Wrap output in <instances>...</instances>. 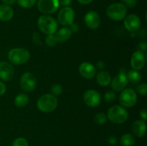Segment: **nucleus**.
Here are the masks:
<instances>
[{
    "instance_id": "obj_4",
    "label": "nucleus",
    "mask_w": 147,
    "mask_h": 146,
    "mask_svg": "<svg viewBox=\"0 0 147 146\" xmlns=\"http://www.w3.org/2000/svg\"><path fill=\"white\" fill-rule=\"evenodd\" d=\"M127 8L122 3H113L106 9L108 17L114 21H121L126 17Z\"/></svg>"
},
{
    "instance_id": "obj_29",
    "label": "nucleus",
    "mask_w": 147,
    "mask_h": 146,
    "mask_svg": "<svg viewBox=\"0 0 147 146\" xmlns=\"http://www.w3.org/2000/svg\"><path fill=\"white\" fill-rule=\"evenodd\" d=\"M116 94L111 91L107 92L104 94V100L107 102H111L116 99Z\"/></svg>"
},
{
    "instance_id": "obj_15",
    "label": "nucleus",
    "mask_w": 147,
    "mask_h": 146,
    "mask_svg": "<svg viewBox=\"0 0 147 146\" xmlns=\"http://www.w3.org/2000/svg\"><path fill=\"white\" fill-rule=\"evenodd\" d=\"M14 74V68L10 63L0 62V79L4 81H9L12 79Z\"/></svg>"
},
{
    "instance_id": "obj_18",
    "label": "nucleus",
    "mask_w": 147,
    "mask_h": 146,
    "mask_svg": "<svg viewBox=\"0 0 147 146\" xmlns=\"http://www.w3.org/2000/svg\"><path fill=\"white\" fill-rule=\"evenodd\" d=\"M14 16V10L7 4H0V21H7L11 19Z\"/></svg>"
},
{
    "instance_id": "obj_19",
    "label": "nucleus",
    "mask_w": 147,
    "mask_h": 146,
    "mask_svg": "<svg viewBox=\"0 0 147 146\" xmlns=\"http://www.w3.org/2000/svg\"><path fill=\"white\" fill-rule=\"evenodd\" d=\"M72 31L68 27H63L56 32L55 37L57 42H64L67 41L72 36Z\"/></svg>"
},
{
    "instance_id": "obj_8",
    "label": "nucleus",
    "mask_w": 147,
    "mask_h": 146,
    "mask_svg": "<svg viewBox=\"0 0 147 146\" xmlns=\"http://www.w3.org/2000/svg\"><path fill=\"white\" fill-rule=\"evenodd\" d=\"M75 11L71 7H65L60 10L57 21L63 26H70L74 21Z\"/></svg>"
},
{
    "instance_id": "obj_37",
    "label": "nucleus",
    "mask_w": 147,
    "mask_h": 146,
    "mask_svg": "<svg viewBox=\"0 0 147 146\" xmlns=\"http://www.w3.org/2000/svg\"><path fill=\"white\" fill-rule=\"evenodd\" d=\"M6 90H7L6 85L2 82L0 81V96L3 95V94L6 92Z\"/></svg>"
},
{
    "instance_id": "obj_7",
    "label": "nucleus",
    "mask_w": 147,
    "mask_h": 146,
    "mask_svg": "<svg viewBox=\"0 0 147 146\" xmlns=\"http://www.w3.org/2000/svg\"><path fill=\"white\" fill-rule=\"evenodd\" d=\"M37 2L39 11L47 15L54 14L60 7L58 0H38Z\"/></svg>"
},
{
    "instance_id": "obj_30",
    "label": "nucleus",
    "mask_w": 147,
    "mask_h": 146,
    "mask_svg": "<svg viewBox=\"0 0 147 146\" xmlns=\"http://www.w3.org/2000/svg\"><path fill=\"white\" fill-rule=\"evenodd\" d=\"M136 91L140 94L145 96L147 93V86L146 83H142L136 86Z\"/></svg>"
},
{
    "instance_id": "obj_40",
    "label": "nucleus",
    "mask_w": 147,
    "mask_h": 146,
    "mask_svg": "<svg viewBox=\"0 0 147 146\" xmlns=\"http://www.w3.org/2000/svg\"><path fill=\"white\" fill-rule=\"evenodd\" d=\"M3 1V3L7 5H11V4H14V3L17 1V0H1Z\"/></svg>"
},
{
    "instance_id": "obj_23",
    "label": "nucleus",
    "mask_w": 147,
    "mask_h": 146,
    "mask_svg": "<svg viewBox=\"0 0 147 146\" xmlns=\"http://www.w3.org/2000/svg\"><path fill=\"white\" fill-rule=\"evenodd\" d=\"M127 76V80L132 84H137L142 80V76L140 73L136 70H130L126 74Z\"/></svg>"
},
{
    "instance_id": "obj_35",
    "label": "nucleus",
    "mask_w": 147,
    "mask_h": 146,
    "mask_svg": "<svg viewBox=\"0 0 147 146\" xmlns=\"http://www.w3.org/2000/svg\"><path fill=\"white\" fill-rule=\"evenodd\" d=\"M60 5L63 7H69L71 4L72 0H58Z\"/></svg>"
},
{
    "instance_id": "obj_14",
    "label": "nucleus",
    "mask_w": 147,
    "mask_h": 146,
    "mask_svg": "<svg viewBox=\"0 0 147 146\" xmlns=\"http://www.w3.org/2000/svg\"><path fill=\"white\" fill-rule=\"evenodd\" d=\"M79 72L83 78L86 80H90L96 75V70L94 65L91 63L84 62L81 63L79 67Z\"/></svg>"
},
{
    "instance_id": "obj_33",
    "label": "nucleus",
    "mask_w": 147,
    "mask_h": 146,
    "mask_svg": "<svg viewBox=\"0 0 147 146\" xmlns=\"http://www.w3.org/2000/svg\"><path fill=\"white\" fill-rule=\"evenodd\" d=\"M32 40L34 42V43H35L36 44H41V40H40V37L37 32H34L33 34L32 37Z\"/></svg>"
},
{
    "instance_id": "obj_28",
    "label": "nucleus",
    "mask_w": 147,
    "mask_h": 146,
    "mask_svg": "<svg viewBox=\"0 0 147 146\" xmlns=\"http://www.w3.org/2000/svg\"><path fill=\"white\" fill-rule=\"evenodd\" d=\"M45 42L47 45L49 46V47H54L55 45H56L57 41L56 40L55 36L51 34V35H47V37H46Z\"/></svg>"
},
{
    "instance_id": "obj_6",
    "label": "nucleus",
    "mask_w": 147,
    "mask_h": 146,
    "mask_svg": "<svg viewBox=\"0 0 147 146\" xmlns=\"http://www.w3.org/2000/svg\"><path fill=\"white\" fill-rule=\"evenodd\" d=\"M119 102L122 107H131L136 104L137 94L132 89H125L121 92L119 96Z\"/></svg>"
},
{
    "instance_id": "obj_13",
    "label": "nucleus",
    "mask_w": 147,
    "mask_h": 146,
    "mask_svg": "<svg viewBox=\"0 0 147 146\" xmlns=\"http://www.w3.org/2000/svg\"><path fill=\"white\" fill-rule=\"evenodd\" d=\"M141 19L136 14H129L125 17L124 26L126 29L131 32L138 31L141 27Z\"/></svg>"
},
{
    "instance_id": "obj_39",
    "label": "nucleus",
    "mask_w": 147,
    "mask_h": 146,
    "mask_svg": "<svg viewBox=\"0 0 147 146\" xmlns=\"http://www.w3.org/2000/svg\"><path fill=\"white\" fill-rule=\"evenodd\" d=\"M96 67L99 69V70H102L105 67V63L102 61H98L96 64Z\"/></svg>"
},
{
    "instance_id": "obj_9",
    "label": "nucleus",
    "mask_w": 147,
    "mask_h": 146,
    "mask_svg": "<svg viewBox=\"0 0 147 146\" xmlns=\"http://www.w3.org/2000/svg\"><path fill=\"white\" fill-rule=\"evenodd\" d=\"M126 71L124 68H121L119 70V73L111 82V87L115 91H121L124 90L128 83Z\"/></svg>"
},
{
    "instance_id": "obj_11",
    "label": "nucleus",
    "mask_w": 147,
    "mask_h": 146,
    "mask_svg": "<svg viewBox=\"0 0 147 146\" xmlns=\"http://www.w3.org/2000/svg\"><path fill=\"white\" fill-rule=\"evenodd\" d=\"M84 102L89 107H94L98 105L101 102L100 94L94 90H87L83 94Z\"/></svg>"
},
{
    "instance_id": "obj_3",
    "label": "nucleus",
    "mask_w": 147,
    "mask_h": 146,
    "mask_svg": "<svg viewBox=\"0 0 147 146\" xmlns=\"http://www.w3.org/2000/svg\"><path fill=\"white\" fill-rule=\"evenodd\" d=\"M107 117L112 123L122 124L128 120L129 115L123 107L120 105H113L109 108L107 113Z\"/></svg>"
},
{
    "instance_id": "obj_24",
    "label": "nucleus",
    "mask_w": 147,
    "mask_h": 146,
    "mask_svg": "<svg viewBox=\"0 0 147 146\" xmlns=\"http://www.w3.org/2000/svg\"><path fill=\"white\" fill-rule=\"evenodd\" d=\"M94 121L96 124L102 125L105 124L106 122L107 121V116L103 113H98L94 116Z\"/></svg>"
},
{
    "instance_id": "obj_22",
    "label": "nucleus",
    "mask_w": 147,
    "mask_h": 146,
    "mask_svg": "<svg viewBox=\"0 0 147 146\" xmlns=\"http://www.w3.org/2000/svg\"><path fill=\"white\" fill-rule=\"evenodd\" d=\"M136 142V139L134 135L126 133L123 135L121 137L120 143L122 146H132Z\"/></svg>"
},
{
    "instance_id": "obj_41",
    "label": "nucleus",
    "mask_w": 147,
    "mask_h": 146,
    "mask_svg": "<svg viewBox=\"0 0 147 146\" xmlns=\"http://www.w3.org/2000/svg\"><path fill=\"white\" fill-rule=\"evenodd\" d=\"M79 3L82 4H88L93 1V0H77Z\"/></svg>"
},
{
    "instance_id": "obj_12",
    "label": "nucleus",
    "mask_w": 147,
    "mask_h": 146,
    "mask_svg": "<svg viewBox=\"0 0 147 146\" xmlns=\"http://www.w3.org/2000/svg\"><path fill=\"white\" fill-rule=\"evenodd\" d=\"M84 21L86 26L90 29H96L100 24V16L95 11H88L84 17Z\"/></svg>"
},
{
    "instance_id": "obj_10",
    "label": "nucleus",
    "mask_w": 147,
    "mask_h": 146,
    "mask_svg": "<svg viewBox=\"0 0 147 146\" xmlns=\"http://www.w3.org/2000/svg\"><path fill=\"white\" fill-rule=\"evenodd\" d=\"M37 80L32 73L27 72L22 75L20 79V87L24 91L32 92L34 90Z\"/></svg>"
},
{
    "instance_id": "obj_31",
    "label": "nucleus",
    "mask_w": 147,
    "mask_h": 146,
    "mask_svg": "<svg viewBox=\"0 0 147 146\" xmlns=\"http://www.w3.org/2000/svg\"><path fill=\"white\" fill-rule=\"evenodd\" d=\"M122 4H124L126 7H129V8H133L136 5V0H121Z\"/></svg>"
},
{
    "instance_id": "obj_21",
    "label": "nucleus",
    "mask_w": 147,
    "mask_h": 146,
    "mask_svg": "<svg viewBox=\"0 0 147 146\" xmlns=\"http://www.w3.org/2000/svg\"><path fill=\"white\" fill-rule=\"evenodd\" d=\"M29 97L24 93H20L17 94L14 100V104L17 107H24L28 104Z\"/></svg>"
},
{
    "instance_id": "obj_1",
    "label": "nucleus",
    "mask_w": 147,
    "mask_h": 146,
    "mask_svg": "<svg viewBox=\"0 0 147 146\" xmlns=\"http://www.w3.org/2000/svg\"><path fill=\"white\" fill-rule=\"evenodd\" d=\"M37 26L42 32L47 35L54 34L57 29V22L53 17L43 14L37 20Z\"/></svg>"
},
{
    "instance_id": "obj_2",
    "label": "nucleus",
    "mask_w": 147,
    "mask_h": 146,
    "mask_svg": "<svg viewBox=\"0 0 147 146\" xmlns=\"http://www.w3.org/2000/svg\"><path fill=\"white\" fill-rule=\"evenodd\" d=\"M37 106L43 113H51L57 108V99L52 94H43L37 100Z\"/></svg>"
},
{
    "instance_id": "obj_17",
    "label": "nucleus",
    "mask_w": 147,
    "mask_h": 146,
    "mask_svg": "<svg viewBox=\"0 0 147 146\" xmlns=\"http://www.w3.org/2000/svg\"><path fill=\"white\" fill-rule=\"evenodd\" d=\"M146 125L144 120H139L134 122L131 125V131L134 135L138 137H142L146 133Z\"/></svg>"
},
{
    "instance_id": "obj_36",
    "label": "nucleus",
    "mask_w": 147,
    "mask_h": 146,
    "mask_svg": "<svg viewBox=\"0 0 147 146\" xmlns=\"http://www.w3.org/2000/svg\"><path fill=\"white\" fill-rule=\"evenodd\" d=\"M108 143L110 145H116L117 143V137H115V136H111L108 139Z\"/></svg>"
},
{
    "instance_id": "obj_34",
    "label": "nucleus",
    "mask_w": 147,
    "mask_h": 146,
    "mask_svg": "<svg viewBox=\"0 0 147 146\" xmlns=\"http://www.w3.org/2000/svg\"><path fill=\"white\" fill-rule=\"evenodd\" d=\"M70 29L71 30L72 33H77L79 31V26L76 23H73L70 25Z\"/></svg>"
},
{
    "instance_id": "obj_38",
    "label": "nucleus",
    "mask_w": 147,
    "mask_h": 146,
    "mask_svg": "<svg viewBox=\"0 0 147 146\" xmlns=\"http://www.w3.org/2000/svg\"><path fill=\"white\" fill-rule=\"evenodd\" d=\"M140 117H142V120H146L147 118V110L146 108L143 109L142 110H141L140 112Z\"/></svg>"
},
{
    "instance_id": "obj_27",
    "label": "nucleus",
    "mask_w": 147,
    "mask_h": 146,
    "mask_svg": "<svg viewBox=\"0 0 147 146\" xmlns=\"http://www.w3.org/2000/svg\"><path fill=\"white\" fill-rule=\"evenodd\" d=\"M12 146H28V142L24 137H18L14 140Z\"/></svg>"
},
{
    "instance_id": "obj_25",
    "label": "nucleus",
    "mask_w": 147,
    "mask_h": 146,
    "mask_svg": "<svg viewBox=\"0 0 147 146\" xmlns=\"http://www.w3.org/2000/svg\"><path fill=\"white\" fill-rule=\"evenodd\" d=\"M19 6L23 8H31L37 3V0H17Z\"/></svg>"
},
{
    "instance_id": "obj_32",
    "label": "nucleus",
    "mask_w": 147,
    "mask_h": 146,
    "mask_svg": "<svg viewBox=\"0 0 147 146\" xmlns=\"http://www.w3.org/2000/svg\"><path fill=\"white\" fill-rule=\"evenodd\" d=\"M137 49H138V51H140L143 53L145 52H146V50H147L146 43H145V42L140 43V44H139V46L137 47Z\"/></svg>"
},
{
    "instance_id": "obj_16",
    "label": "nucleus",
    "mask_w": 147,
    "mask_h": 146,
    "mask_svg": "<svg viewBox=\"0 0 147 146\" xmlns=\"http://www.w3.org/2000/svg\"><path fill=\"white\" fill-rule=\"evenodd\" d=\"M131 64L134 70H140L143 69L145 64V55L140 51H136L132 54L131 59Z\"/></svg>"
},
{
    "instance_id": "obj_5",
    "label": "nucleus",
    "mask_w": 147,
    "mask_h": 146,
    "mask_svg": "<svg viewBox=\"0 0 147 146\" xmlns=\"http://www.w3.org/2000/svg\"><path fill=\"white\" fill-rule=\"evenodd\" d=\"M30 54L28 50L21 47L12 49L8 54V59L10 62L17 65L27 62L30 60Z\"/></svg>"
},
{
    "instance_id": "obj_42",
    "label": "nucleus",
    "mask_w": 147,
    "mask_h": 146,
    "mask_svg": "<svg viewBox=\"0 0 147 146\" xmlns=\"http://www.w3.org/2000/svg\"><path fill=\"white\" fill-rule=\"evenodd\" d=\"M0 57H1V54H0Z\"/></svg>"
},
{
    "instance_id": "obj_26",
    "label": "nucleus",
    "mask_w": 147,
    "mask_h": 146,
    "mask_svg": "<svg viewBox=\"0 0 147 146\" xmlns=\"http://www.w3.org/2000/svg\"><path fill=\"white\" fill-rule=\"evenodd\" d=\"M51 92L52 94H53L54 96L60 95L63 92V87H62V86L60 84H55L52 86Z\"/></svg>"
},
{
    "instance_id": "obj_20",
    "label": "nucleus",
    "mask_w": 147,
    "mask_h": 146,
    "mask_svg": "<svg viewBox=\"0 0 147 146\" xmlns=\"http://www.w3.org/2000/svg\"><path fill=\"white\" fill-rule=\"evenodd\" d=\"M96 80H97V82L98 83L99 85L102 86V87H107L111 82V77L108 72L100 71V72L98 73Z\"/></svg>"
}]
</instances>
